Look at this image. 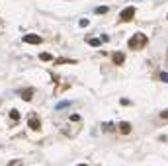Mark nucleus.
<instances>
[{
  "label": "nucleus",
  "mask_w": 168,
  "mask_h": 166,
  "mask_svg": "<svg viewBox=\"0 0 168 166\" xmlns=\"http://www.w3.org/2000/svg\"><path fill=\"white\" fill-rule=\"evenodd\" d=\"M145 45H147V35H143V33H135V35L129 39V47L131 49H139V47H145Z\"/></svg>",
  "instance_id": "nucleus-1"
},
{
  "label": "nucleus",
  "mask_w": 168,
  "mask_h": 166,
  "mask_svg": "<svg viewBox=\"0 0 168 166\" xmlns=\"http://www.w3.org/2000/svg\"><path fill=\"white\" fill-rule=\"evenodd\" d=\"M133 16H135V8H133V6H129V8H125V10L119 14V18H121V22H129V20L133 18Z\"/></svg>",
  "instance_id": "nucleus-2"
},
{
  "label": "nucleus",
  "mask_w": 168,
  "mask_h": 166,
  "mask_svg": "<svg viewBox=\"0 0 168 166\" xmlns=\"http://www.w3.org/2000/svg\"><path fill=\"white\" fill-rule=\"evenodd\" d=\"M24 41H26V43H33V45H39L43 39H41L39 35H35V33H27V35L24 37Z\"/></svg>",
  "instance_id": "nucleus-3"
},
{
  "label": "nucleus",
  "mask_w": 168,
  "mask_h": 166,
  "mask_svg": "<svg viewBox=\"0 0 168 166\" xmlns=\"http://www.w3.org/2000/svg\"><path fill=\"white\" fill-rule=\"evenodd\" d=\"M31 96H33V88H26L22 92V100H24V102H30Z\"/></svg>",
  "instance_id": "nucleus-4"
},
{
  "label": "nucleus",
  "mask_w": 168,
  "mask_h": 166,
  "mask_svg": "<svg viewBox=\"0 0 168 166\" xmlns=\"http://www.w3.org/2000/svg\"><path fill=\"white\" fill-rule=\"evenodd\" d=\"M119 131L127 135V133H131V125H129L127 121H121V123H119Z\"/></svg>",
  "instance_id": "nucleus-5"
},
{
  "label": "nucleus",
  "mask_w": 168,
  "mask_h": 166,
  "mask_svg": "<svg viewBox=\"0 0 168 166\" xmlns=\"http://www.w3.org/2000/svg\"><path fill=\"white\" fill-rule=\"evenodd\" d=\"M123 61H125V55H123V53H116V55H113V63H116V65H121Z\"/></svg>",
  "instance_id": "nucleus-6"
},
{
  "label": "nucleus",
  "mask_w": 168,
  "mask_h": 166,
  "mask_svg": "<svg viewBox=\"0 0 168 166\" xmlns=\"http://www.w3.org/2000/svg\"><path fill=\"white\" fill-rule=\"evenodd\" d=\"M30 127H31V129H39V127H41L39 119H37V117H31V119H30Z\"/></svg>",
  "instance_id": "nucleus-7"
},
{
  "label": "nucleus",
  "mask_w": 168,
  "mask_h": 166,
  "mask_svg": "<svg viewBox=\"0 0 168 166\" xmlns=\"http://www.w3.org/2000/svg\"><path fill=\"white\" fill-rule=\"evenodd\" d=\"M10 117L14 119V121H18V119H20V111H18V110H12V111H10Z\"/></svg>",
  "instance_id": "nucleus-8"
},
{
  "label": "nucleus",
  "mask_w": 168,
  "mask_h": 166,
  "mask_svg": "<svg viewBox=\"0 0 168 166\" xmlns=\"http://www.w3.org/2000/svg\"><path fill=\"white\" fill-rule=\"evenodd\" d=\"M39 59H41V61H51L53 55H51V53H41V55H39Z\"/></svg>",
  "instance_id": "nucleus-9"
},
{
  "label": "nucleus",
  "mask_w": 168,
  "mask_h": 166,
  "mask_svg": "<svg viewBox=\"0 0 168 166\" xmlns=\"http://www.w3.org/2000/svg\"><path fill=\"white\" fill-rule=\"evenodd\" d=\"M86 41H88V43H90V45H94V47H98V45H100V43H102V41H100V39H94V37H90V39H86Z\"/></svg>",
  "instance_id": "nucleus-10"
},
{
  "label": "nucleus",
  "mask_w": 168,
  "mask_h": 166,
  "mask_svg": "<svg viewBox=\"0 0 168 166\" xmlns=\"http://www.w3.org/2000/svg\"><path fill=\"white\" fill-rule=\"evenodd\" d=\"M108 12V6H100V8H96V14H106Z\"/></svg>",
  "instance_id": "nucleus-11"
},
{
  "label": "nucleus",
  "mask_w": 168,
  "mask_h": 166,
  "mask_svg": "<svg viewBox=\"0 0 168 166\" xmlns=\"http://www.w3.org/2000/svg\"><path fill=\"white\" fill-rule=\"evenodd\" d=\"M104 129L106 131H113V129H116V125H113V123H104Z\"/></svg>",
  "instance_id": "nucleus-12"
},
{
  "label": "nucleus",
  "mask_w": 168,
  "mask_h": 166,
  "mask_svg": "<svg viewBox=\"0 0 168 166\" xmlns=\"http://www.w3.org/2000/svg\"><path fill=\"white\" fill-rule=\"evenodd\" d=\"M78 24H80V27H86V26H88V20H86V18H82Z\"/></svg>",
  "instance_id": "nucleus-13"
},
{
  "label": "nucleus",
  "mask_w": 168,
  "mask_h": 166,
  "mask_svg": "<svg viewBox=\"0 0 168 166\" xmlns=\"http://www.w3.org/2000/svg\"><path fill=\"white\" fill-rule=\"evenodd\" d=\"M160 117H162V119H168V110H162V111H160Z\"/></svg>",
  "instance_id": "nucleus-14"
},
{
  "label": "nucleus",
  "mask_w": 168,
  "mask_h": 166,
  "mask_svg": "<svg viewBox=\"0 0 168 166\" xmlns=\"http://www.w3.org/2000/svg\"><path fill=\"white\" fill-rule=\"evenodd\" d=\"M71 119H72V121H78V119H80V115H76V113H72V115H71Z\"/></svg>",
  "instance_id": "nucleus-15"
},
{
  "label": "nucleus",
  "mask_w": 168,
  "mask_h": 166,
  "mask_svg": "<svg viewBox=\"0 0 168 166\" xmlns=\"http://www.w3.org/2000/svg\"><path fill=\"white\" fill-rule=\"evenodd\" d=\"M78 166H86V164H78Z\"/></svg>",
  "instance_id": "nucleus-16"
},
{
  "label": "nucleus",
  "mask_w": 168,
  "mask_h": 166,
  "mask_svg": "<svg viewBox=\"0 0 168 166\" xmlns=\"http://www.w3.org/2000/svg\"><path fill=\"white\" fill-rule=\"evenodd\" d=\"M166 18H168V16H166Z\"/></svg>",
  "instance_id": "nucleus-17"
}]
</instances>
